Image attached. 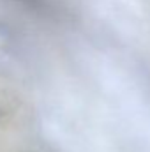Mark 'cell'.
<instances>
[{
    "label": "cell",
    "instance_id": "cell-1",
    "mask_svg": "<svg viewBox=\"0 0 150 152\" xmlns=\"http://www.w3.org/2000/svg\"><path fill=\"white\" fill-rule=\"evenodd\" d=\"M12 2L34 11L36 14H41V16H57L60 12L55 0H12Z\"/></svg>",
    "mask_w": 150,
    "mask_h": 152
}]
</instances>
